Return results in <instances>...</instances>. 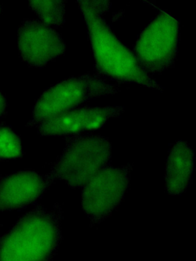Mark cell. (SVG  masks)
<instances>
[{
	"label": "cell",
	"mask_w": 196,
	"mask_h": 261,
	"mask_svg": "<svg viewBox=\"0 0 196 261\" xmlns=\"http://www.w3.org/2000/svg\"><path fill=\"white\" fill-rule=\"evenodd\" d=\"M87 28L96 74L109 82L136 84L163 92L164 89L141 66L133 51L124 45L104 19L110 1H78Z\"/></svg>",
	"instance_id": "obj_1"
},
{
	"label": "cell",
	"mask_w": 196,
	"mask_h": 261,
	"mask_svg": "<svg viewBox=\"0 0 196 261\" xmlns=\"http://www.w3.org/2000/svg\"><path fill=\"white\" fill-rule=\"evenodd\" d=\"M63 210L41 204L23 215L0 238V261H52L63 239Z\"/></svg>",
	"instance_id": "obj_2"
},
{
	"label": "cell",
	"mask_w": 196,
	"mask_h": 261,
	"mask_svg": "<svg viewBox=\"0 0 196 261\" xmlns=\"http://www.w3.org/2000/svg\"><path fill=\"white\" fill-rule=\"evenodd\" d=\"M111 158L112 144L107 137L89 132L68 136L46 179L50 186L55 181H63L71 189H82L110 166Z\"/></svg>",
	"instance_id": "obj_3"
},
{
	"label": "cell",
	"mask_w": 196,
	"mask_h": 261,
	"mask_svg": "<svg viewBox=\"0 0 196 261\" xmlns=\"http://www.w3.org/2000/svg\"><path fill=\"white\" fill-rule=\"evenodd\" d=\"M120 91L119 85L110 83L97 74H85L69 77L52 85L43 92L34 105L32 119L27 127L61 115L98 97L115 95Z\"/></svg>",
	"instance_id": "obj_4"
},
{
	"label": "cell",
	"mask_w": 196,
	"mask_h": 261,
	"mask_svg": "<svg viewBox=\"0 0 196 261\" xmlns=\"http://www.w3.org/2000/svg\"><path fill=\"white\" fill-rule=\"evenodd\" d=\"M179 36V21L161 12L138 36L133 54L148 74H162L174 68Z\"/></svg>",
	"instance_id": "obj_5"
},
{
	"label": "cell",
	"mask_w": 196,
	"mask_h": 261,
	"mask_svg": "<svg viewBox=\"0 0 196 261\" xmlns=\"http://www.w3.org/2000/svg\"><path fill=\"white\" fill-rule=\"evenodd\" d=\"M133 165L103 169L82 188L81 208L90 219V226L100 224L111 216L124 201Z\"/></svg>",
	"instance_id": "obj_6"
},
{
	"label": "cell",
	"mask_w": 196,
	"mask_h": 261,
	"mask_svg": "<svg viewBox=\"0 0 196 261\" xmlns=\"http://www.w3.org/2000/svg\"><path fill=\"white\" fill-rule=\"evenodd\" d=\"M21 60L30 68H41L65 54L61 33L36 19H24L18 30Z\"/></svg>",
	"instance_id": "obj_7"
},
{
	"label": "cell",
	"mask_w": 196,
	"mask_h": 261,
	"mask_svg": "<svg viewBox=\"0 0 196 261\" xmlns=\"http://www.w3.org/2000/svg\"><path fill=\"white\" fill-rule=\"evenodd\" d=\"M124 107H90L81 105L68 112L37 125L41 137H68L80 133L97 130L110 118L119 117Z\"/></svg>",
	"instance_id": "obj_8"
},
{
	"label": "cell",
	"mask_w": 196,
	"mask_h": 261,
	"mask_svg": "<svg viewBox=\"0 0 196 261\" xmlns=\"http://www.w3.org/2000/svg\"><path fill=\"white\" fill-rule=\"evenodd\" d=\"M50 188L45 175L32 169L0 178V212L22 210L35 204Z\"/></svg>",
	"instance_id": "obj_9"
},
{
	"label": "cell",
	"mask_w": 196,
	"mask_h": 261,
	"mask_svg": "<svg viewBox=\"0 0 196 261\" xmlns=\"http://www.w3.org/2000/svg\"><path fill=\"white\" fill-rule=\"evenodd\" d=\"M194 154L188 142L177 140L172 145L165 165V188L170 195H181L191 185Z\"/></svg>",
	"instance_id": "obj_10"
},
{
	"label": "cell",
	"mask_w": 196,
	"mask_h": 261,
	"mask_svg": "<svg viewBox=\"0 0 196 261\" xmlns=\"http://www.w3.org/2000/svg\"><path fill=\"white\" fill-rule=\"evenodd\" d=\"M67 1H30L29 7L41 22L52 28L61 27L65 23V7Z\"/></svg>",
	"instance_id": "obj_11"
},
{
	"label": "cell",
	"mask_w": 196,
	"mask_h": 261,
	"mask_svg": "<svg viewBox=\"0 0 196 261\" xmlns=\"http://www.w3.org/2000/svg\"><path fill=\"white\" fill-rule=\"evenodd\" d=\"M24 155L21 139L11 126L0 123V163L5 160H17Z\"/></svg>",
	"instance_id": "obj_12"
},
{
	"label": "cell",
	"mask_w": 196,
	"mask_h": 261,
	"mask_svg": "<svg viewBox=\"0 0 196 261\" xmlns=\"http://www.w3.org/2000/svg\"><path fill=\"white\" fill-rule=\"evenodd\" d=\"M6 108H7V100L0 91V117H3L7 114Z\"/></svg>",
	"instance_id": "obj_13"
},
{
	"label": "cell",
	"mask_w": 196,
	"mask_h": 261,
	"mask_svg": "<svg viewBox=\"0 0 196 261\" xmlns=\"http://www.w3.org/2000/svg\"><path fill=\"white\" fill-rule=\"evenodd\" d=\"M2 13V7L1 5H0V15H1Z\"/></svg>",
	"instance_id": "obj_14"
}]
</instances>
